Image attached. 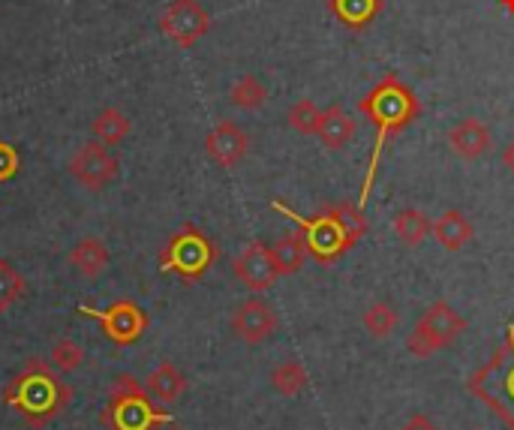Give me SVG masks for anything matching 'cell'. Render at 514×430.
Listing matches in <instances>:
<instances>
[{
	"label": "cell",
	"instance_id": "6da1fadb",
	"mask_svg": "<svg viewBox=\"0 0 514 430\" xmlns=\"http://www.w3.org/2000/svg\"><path fill=\"white\" fill-rule=\"evenodd\" d=\"M361 115L376 127V142H373V154H370V163H367V175H364V184H361V205L370 199L373 193V184H376V172H379V163H382V151L388 145L391 136H400L418 115H421V103L418 97L397 79V76H385L379 79L367 97H361L358 103Z\"/></svg>",
	"mask_w": 514,
	"mask_h": 430
},
{
	"label": "cell",
	"instance_id": "7a4b0ae2",
	"mask_svg": "<svg viewBox=\"0 0 514 430\" xmlns=\"http://www.w3.org/2000/svg\"><path fill=\"white\" fill-rule=\"evenodd\" d=\"M4 403L31 427L52 424L73 400V388L61 379L52 361L28 358L25 367L4 385Z\"/></svg>",
	"mask_w": 514,
	"mask_h": 430
},
{
	"label": "cell",
	"instance_id": "3957f363",
	"mask_svg": "<svg viewBox=\"0 0 514 430\" xmlns=\"http://www.w3.org/2000/svg\"><path fill=\"white\" fill-rule=\"evenodd\" d=\"M271 208L274 211H280L283 217H289L295 226H298V232H301V238H304V244H307V253L316 259V262H322V265H328V262H337L343 253H349L361 238H364V232H367V220H364V211L361 208H355V205H334V208H325V211H319L316 217H301L298 211H292L286 202H280V199H274L271 202Z\"/></svg>",
	"mask_w": 514,
	"mask_h": 430
},
{
	"label": "cell",
	"instance_id": "277c9868",
	"mask_svg": "<svg viewBox=\"0 0 514 430\" xmlns=\"http://www.w3.org/2000/svg\"><path fill=\"white\" fill-rule=\"evenodd\" d=\"M466 388L508 427L514 430V322H508L505 328V340L502 346L493 352V358L487 364H481Z\"/></svg>",
	"mask_w": 514,
	"mask_h": 430
},
{
	"label": "cell",
	"instance_id": "5b68a950",
	"mask_svg": "<svg viewBox=\"0 0 514 430\" xmlns=\"http://www.w3.org/2000/svg\"><path fill=\"white\" fill-rule=\"evenodd\" d=\"M103 424L109 430H160L172 424V415L157 406V400L133 373H121L112 382Z\"/></svg>",
	"mask_w": 514,
	"mask_h": 430
},
{
	"label": "cell",
	"instance_id": "8992f818",
	"mask_svg": "<svg viewBox=\"0 0 514 430\" xmlns=\"http://www.w3.org/2000/svg\"><path fill=\"white\" fill-rule=\"evenodd\" d=\"M217 262L214 241L193 223H184L160 250L163 274H175L184 283H199Z\"/></svg>",
	"mask_w": 514,
	"mask_h": 430
},
{
	"label": "cell",
	"instance_id": "52a82bcc",
	"mask_svg": "<svg viewBox=\"0 0 514 430\" xmlns=\"http://www.w3.org/2000/svg\"><path fill=\"white\" fill-rule=\"evenodd\" d=\"M463 331H466V319H463L451 304L436 301V304H430V307L424 310V316L415 322V328H412L406 346H409L412 355L430 358V355H436V352L454 346L457 337H460Z\"/></svg>",
	"mask_w": 514,
	"mask_h": 430
},
{
	"label": "cell",
	"instance_id": "ba28073f",
	"mask_svg": "<svg viewBox=\"0 0 514 430\" xmlns=\"http://www.w3.org/2000/svg\"><path fill=\"white\" fill-rule=\"evenodd\" d=\"M79 313L91 316L100 322L103 334L115 343V346H133L151 325L148 313L133 301V298H121L115 304H109L106 310H91V307H79Z\"/></svg>",
	"mask_w": 514,
	"mask_h": 430
},
{
	"label": "cell",
	"instance_id": "9c48e42d",
	"mask_svg": "<svg viewBox=\"0 0 514 430\" xmlns=\"http://www.w3.org/2000/svg\"><path fill=\"white\" fill-rule=\"evenodd\" d=\"M160 31L178 49H193L211 31V16L199 0H172L160 16Z\"/></svg>",
	"mask_w": 514,
	"mask_h": 430
},
{
	"label": "cell",
	"instance_id": "30bf717a",
	"mask_svg": "<svg viewBox=\"0 0 514 430\" xmlns=\"http://www.w3.org/2000/svg\"><path fill=\"white\" fill-rule=\"evenodd\" d=\"M121 160L109 151V145L103 142H88L82 145L73 160H70V175L85 187V190H106L115 178H118Z\"/></svg>",
	"mask_w": 514,
	"mask_h": 430
},
{
	"label": "cell",
	"instance_id": "8fae6325",
	"mask_svg": "<svg viewBox=\"0 0 514 430\" xmlns=\"http://www.w3.org/2000/svg\"><path fill=\"white\" fill-rule=\"evenodd\" d=\"M232 271L235 277L250 289V292H265L274 286V280L280 277L277 268H274V256H271V247L265 241H250L241 256L232 262Z\"/></svg>",
	"mask_w": 514,
	"mask_h": 430
},
{
	"label": "cell",
	"instance_id": "7c38bea8",
	"mask_svg": "<svg viewBox=\"0 0 514 430\" xmlns=\"http://www.w3.org/2000/svg\"><path fill=\"white\" fill-rule=\"evenodd\" d=\"M277 313L265 298H247L232 313V331L244 343H262L277 331Z\"/></svg>",
	"mask_w": 514,
	"mask_h": 430
},
{
	"label": "cell",
	"instance_id": "4fadbf2b",
	"mask_svg": "<svg viewBox=\"0 0 514 430\" xmlns=\"http://www.w3.org/2000/svg\"><path fill=\"white\" fill-rule=\"evenodd\" d=\"M247 151H250V136L235 121H220L205 136V154L223 169H235L247 157Z\"/></svg>",
	"mask_w": 514,
	"mask_h": 430
},
{
	"label": "cell",
	"instance_id": "5bb4252c",
	"mask_svg": "<svg viewBox=\"0 0 514 430\" xmlns=\"http://www.w3.org/2000/svg\"><path fill=\"white\" fill-rule=\"evenodd\" d=\"M490 142H493V136H490L487 124L478 118H466L448 133V145L460 160H478L490 148Z\"/></svg>",
	"mask_w": 514,
	"mask_h": 430
},
{
	"label": "cell",
	"instance_id": "9a60e30c",
	"mask_svg": "<svg viewBox=\"0 0 514 430\" xmlns=\"http://www.w3.org/2000/svg\"><path fill=\"white\" fill-rule=\"evenodd\" d=\"M358 133V121L343 109V106H328L322 112V121H319V142L331 151H340L343 145H349Z\"/></svg>",
	"mask_w": 514,
	"mask_h": 430
},
{
	"label": "cell",
	"instance_id": "2e32d148",
	"mask_svg": "<svg viewBox=\"0 0 514 430\" xmlns=\"http://www.w3.org/2000/svg\"><path fill=\"white\" fill-rule=\"evenodd\" d=\"M382 7H385V0H328L331 16L349 31H364L367 25H373L379 19Z\"/></svg>",
	"mask_w": 514,
	"mask_h": 430
},
{
	"label": "cell",
	"instance_id": "e0dca14e",
	"mask_svg": "<svg viewBox=\"0 0 514 430\" xmlns=\"http://www.w3.org/2000/svg\"><path fill=\"white\" fill-rule=\"evenodd\" d=\"M472 235H475V229H472L469 217L460 214V211H445L442 217L433 220V238H436V244H439L442 250H448V253L463 250V247L472 241Z\"/></svg>",
	"mask_w": 514,
	"mask_h": 430
},
{
	"label": "cell",
	"instance_id": "ac0fdd59",
	"mask_svg": "<svg viewBox=\"0 0 514 430\" xmlns=\"http://www.w3.org/2000/svg\"><path fill=\"white\" fill-rule=\"evenodd\" d=\"M145 388L157 403H175L187 391V376L172 361H163L151 370V376L145 379Z\"/></svg>",
	"mask_w": 514,
	"mask_h": 430
},
{
	"label": "cell",
	"instance_id": "d6986e66",
	"mask_svg": "<svg viewBox=\"0 0 514 430\" xmlns=\"http://www.w3.org/2000/svg\"><path fill=\"white\" fill-rule=\"evenodd\" d=\"M70 265H73L82 277L94 280V277H100V274L109 268V247L103 244V238H82V241L70 250Z\"/></svg>",
	"mask_w": 514,
	"mask_h": 430
},
{
	"label": "cell",
	"instance_id": "ffe728a7",
	"mask_svg": "<svg viewBox=\"0 0 514 430\" xmlns=\"http://www.w3.org/2000/svg\"><path fill=\"white\" fill-rule=\"evenodd\" d=\"M391 226H394V235H397L406 247H421V244L433 235L430 217H427L424 211H418V208H403V211H397L394 220H391Z\"/></svg>",
	"mask_w": 514,
	"mask_h": 430
},
{
	"label": "cell",
	"instance_id": "44dd1931",
	"mask_svg": "<svg viewBox=\"0 0 514 430\" xmlns=\"http://www.w3.org/2000/svg\"><path fill=\"white\" fill-rule=\"evenodd\" d=\"M271 256H274L277 274H280V277H289V274H295V271L304 268V262H307L310 253H307V244H304L301 232H289V235H283V238L271 247Z\"/></svg>",
	"mask_w": 514,
	"mask_h": 430
},
{
	"label": "cell",
	"instance_id": "7402d4cb",
	"mask_svg": "<svg viewBox=\"0 0 514 430\" xmlns=\"http://www.w3.org/2000/svg\"><path fill=\"white\" fill-rule=\"evenodd\" d=\"M130 118L121 112V109H115V106H106L94 121H91V133H94V139L97 142H103V145H121L127 136H130Z\"/></svg>",
	"mask_w": 514,
	"mask_h": 430
},
{
	"label": "cell",
	"instance_id": "603a6c76",
	"mask_svg": "<svg viewBox=\"0 0 514 430\" xmlns=\"http://www.w3.org/2000/svg\"><path fill=\"white\" fill-rule=\"evenodd\" d=\"M265 100H268V88H265V85L259 82V76H253V73L241 76V79L232 85V91H229V103H232L235 109H244V112L262 109Z\"/></svg>",
	"mask_w": 514,
	"mask_h": 430
},
{
	"label": "cell",
	"instance_id": "cb8c5ba5",
	"mask_svg": "<svg viewBox=\"0 0 514 430\" xmlns=\"http://www.w3.org/2000/svg\"><path fill=\"white\" fill-rule=\"evenodd\" d=\"M271 385H274L277 394L295 397V394H301V391L310 385V376H307V370H304L301 361H280V364L271 370Z\"/></svg>",
	"mask_w": 514,
	"mask_h": 430
},
{
	"label": "cell",
	"instance_id": "d4e9b609",
	"mask_svg": "<svg viewBox=\"0 0 514 430\" xmlns=\"http://www.w3.org/2000/svg\"><path fill=\"white\" fill-rule=\"evenodd\" d=\"M25 289H28V283L16 271V265L10 259H0V313L16 307L25 298Z\"/></svg>",
	"mask_w": 514,
	"mask_h": 430
},
{
	"label": "cell",
	"instance_id": "484cf974",
	"mask_svg": "<svg viewBox=\"0 0 514 430\" xmlns=\"http://www.w3.org/2000/svg\"><path fill=\"white\" fill-rule=\"evenodd\" d=\"M361 322H364V328H367L376 340H385V337L397 328L400 316H397V310H394L388 301H373V304L364 310Z\"/></svg>",
	"mask_w": 514,
	"mask_h": 430
},
{
	"label": "cell",
	"instance_id": "4316f807",
	"mask_svg": "<svg viewBox=\"0 0 514 430\" xmlns=\"http://www.w3.org/2000/svg\"><path fill=\"white\" fill-rule=\"evenodd\" d=\"M289 127L301 136H316L319 130V121H322V112L313 100H298L289 106V115H286Z\"/></svg>",
	"mask_w": 514,
	"mask_h": 430
},
{
	"label": "cell",
	"instance_id": "83f0119b",
	"mask_svg": "<svg viewBox=\"0 0 514 430\" xmlns=\"http://www.w3.org/2000/svg\"><path fill=\"white\" fill-rule=\"evenodd\" d=\"M49 361L58 373H76L85 361V349L73 337H61V340H55Z\"/></svg>",
	"mask_w": 514,
	"mask_h": 430
},
{
	"label": "cell",
	"instance_id": "f1b7e54d",
	"mask_svg": "<svg viewBox=\"0 0 514 430\" xmlns=\"http://www.w3.org/2000/svg\"><path fill=\"white\" fill-rule=\"evenodd\" d=\"M22 172V157L10 142H0V184H10Z\"/></svg>",
	"mask_w": 514,
	"mask_h": 430
},
{
	"label": "cell",
	"instance_id": "f546056e",
	"mask_svg": "<svg viewBox=\"0 0 514 430\" xmlns=\"http://www.w3.org/2000/svg\"><path fill=\"white\" fill-rule=\"evenodd\" d=\"M400 430H439V427L433 424V418H430V415H424V412H412V415H409V421H406Z\"/></svg>",
	"mask_w": 514,
	"mask_h": 430
},
{
	"label": "cell",
	"instance_id": "4dcf8cb0",
	"mask_svg": "<svg viewBox=\"0 0 514 430\" xmlns=\"http://www.w3.org/2000/svg\"><path fill=\"white\" fill-rule=\"evenodd\" d=\"M502 166H505L508 172H514V142L505 145V151H502Z\"/></svg>",
	"mask_w": 514,
	"mask_h": 430
},
{
	"label": "cell",
	"instance_id": "1f68e13d",
	"mask_svg": "<svg viewBox=\"0 0 514 430\" xmlns=\"http://www.w3.org/2000/svg\"><path fill=\"white\" fill-rule=\"evenodd\" d=\"M499 4H502V7H505L508 13H514V0H499Z\"/></svg>",
	"mask_w": 514,
	"mask_h": 430
},
{
	"label": "cell",
	"instance_id": "d6a6232c",
	"mask_svg": "<svg viewBox=\"0 0 514 430\" xmlns=\"http://www.w3.org/2000/svg\"><path fill=\"white\" fill-rule=\"evenodd\" d=\"M169 430H178V427H169Z\"/></svg>",
	"mask_w": 514,
	"mask_h": 430
}]
</instances>
